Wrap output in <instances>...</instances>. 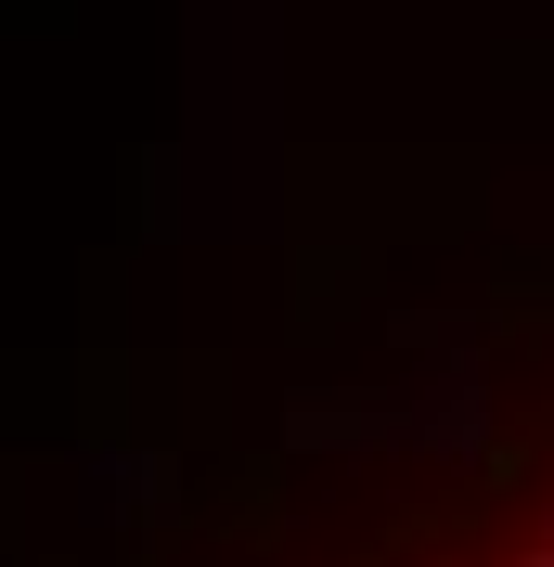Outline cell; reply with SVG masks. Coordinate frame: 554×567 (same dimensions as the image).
I'll return each mask as SVG.
<instances>
[{
    "instance_id": "cell-1",
    "label": "cell",
    "mask_w": 554,
    "mask_h": 567,
    "mask_svg": "<svg viewBox=\"0 0 554 567\" xmlns=\"http://www.w3.org/2000/svg\"><path fill=\"white\" fill-rule=\"evenodd\" d=\"M529 567H554V542H542V555H529Z\"/></svg>"
}]
</instances>
